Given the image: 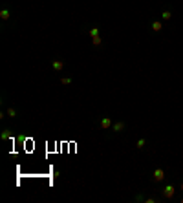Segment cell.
Returning <instances> with one entry per match:
<instances>
[{"mask_svg":"<svg viewBox=\"0 0 183 203\" xmlns=\"http://www.w3.org/2000/svg\"><path fill=\"white\" fill-rule=\"evenodd\" d=\"M161 18H163V20H170V18H172V13H170L168 9H167V11H163V13H161Z\"/></svg>","mask_w":183,"mask_h":203,"instance_id":"11","label":"cell"},{"mask_svg":"<svg viewBox=\"0 0 183 203\" xmlns=\"http://www.w3.org/2000/svg\"><path fill=\"white\" fill-rule=\"evenodd\" d=\"M179 187H181V192H183V183H181V185H179Z\"/></svg>","mask_w":183,"mask_h":203,"instance_id":"16","label":"cell"},{"mask_svg":"<svg viewBox=\"0 0 183 203\" xmlns=\"http://www.w3.org/2000/svg\"><path fill=\"white\" fill-rule=\"evenodd\" d=\"M62 84H71V77H62Z\"/></svg>","mask_w":183,"mask_h":203,"instance_id":"14","label":"cell"},{"mask_svg":"<svg viewBox=\"0 0 183 203\" xmlns=\"http://www.w3.org/2000/svg\"><path fill=\"white\" fill-rule=\"evenodd\" d=\"M145 201H147V203H156V201H157V198L150 196V198H145Z\"/></svg>","mask_w":183,"mask_h":203,"instance_id":"15","label":"cell"},{"mask_svg":"<svg viewBox=\"0 0 183 203\" xmlns=\"http://www.w3.org/2000/svg\"><path fill=\"white\" fill-rule=\"evenodd\" d=\"M174 185H167L163 190H161V194H163V198H167V199H172L174 198Z\"/></svg>","mask_w":183,"mask_h":203,"instance_id":"1","label":"cell"},{"mask_svg":"<svg viewBox=\"0 0 183 203\" xmlns=\"http://www.w3.org/2000/svg\"><path fill=\"white\" fill-rule=\"evenodd\" d=\"M88 33H90L92 39H93V37H99V28H90V29H88Z\"/></svg>","mask_w":183,"mask_h":203,"instance_id":"8","label":"cell"},{"mask_svg":"<svg viewBox=\"0 0 183 203\" xmlns=\"http://www.w3.org/2000/svg\"><path fill=\"white\" fill-rule=\"evenodd\" d=\"M145 145H147V141H145V139H137V141H136V146L139 148V150H143Z\"/></svg>","mask_w":183,"mask_h":203,"instance_id":"10","label":"cell"},{"mask_svg":"<svg viewBox=\"0 0 183 203\" xmlns=\"http://www.w3.org/2000/svg\"><path fill=\"white\" fill-rule=\"evenodd\" d=\"M125 121H117V123H114L112 124V128H114V132H117V134H119V132H123L125 130Z\"/></svg>","mask_w":183,"mask_h":203,"instance_id":"5","label":"cell"},{"mask_svg":"<svg viewBox=\"0 0 183 203\" xmlns=\"http://www.w3.org/2000/svg\"><path fill=\"white\" fill-rule=\"evenodd\" d=\"M161 28H163V26H161L159 20H154V22H152V31H156V33H157V31H161Z\"/></svg>","mask_w":183,"mask_h":203,"instance_id":"7","label":"cell"},{"mask_svg":"<svg viewBox=\"0 0 183 203\" xmlns=\"http://www.w3.org/2000/svg\"><path fill=\"white\" fill-rule=\"evenodd\" d=\"M7 115L9 117H17V110L13 108V106H9V108H7Z\"/></svg>","mask_w":183,"mask_h":203,"instance_id":"12","label":"cell"},{"mask_svg":"<svg viewBox=\"0 0 183 203\" xmlns=\"http://www.w3.org/2000/svg\"><path fill=\"white\" fill-rule=\"evenodd\" d=\"M114 121L110 119V117H101V121H99V126L103 128V130H108V128H112Z\"/></svg>","mask_w":183,"mask_h":203,"instance_id":"3","label":"cell"},{"mask_svg":"<svg viewBox=\"0 0 183 203\" xmlns=\"http://www.w3.org/2000/svg\"><path fill=\"white\" fill-rule=\"evenodd\" d=\"M92 42H93V46H95V48H101V44H103L101 37H93V39H92Z\"/></svg>","mask_w":183,"mask_h":203,"instance_id":"9","label":"cell"},{"mask_svg":"<svg viewBox=\"0 0 183 203\" xmlns=\"http://www.w3.org/2000/svg\"><path fill=\"white\" fill-rule=\"evenodd\" d=\"M9 17H11V11H9V7H4L2 11H0V18H2V20H7Z\"/></svg>","mask_w":183,"mask_h":203,"instance_id":"6","label":"cell"},{"mask_svg":"<svg viewBox=\"0 0 183 203\" xmlns=\"http://www.w3.org/2000/svg\"><path fill=\"white\" fill-rule=\"evenodd\" d=\"M11 137V130H4L2 132V139H9Z\"/></svg>","mask_w":183,"mask_h":203,"instance_id":"13","label":"cell"},{"mask_svg":"<svg viewBox=\"0 0 183 203\" xmlns=\"http://www.w3.org/2000/svg\"><path fill=\"white\" fill-rule=\"evenodd\" d=\"M51 68L55 70V71H62L64 70V62L61 59H55V60H51Z\"/></svg>","mask_w":183,"mask_h":203,"instance_id":"4","label":"cell"},{"mask_svg":"<svg viewBox=\"0 0 183 203\" xmlns=\"http://www.w3.org/2000/svg\"><path fill=\"white\" fill-rule=\"evenodd\" d=\"M152 179L156 181V183H161V181L165 179V170L163 168H156L154 174H152Z\"/></svg>","mask_w":183,"mask_h":203,"instance_id":"2","label":"cell"}]
</instances>
